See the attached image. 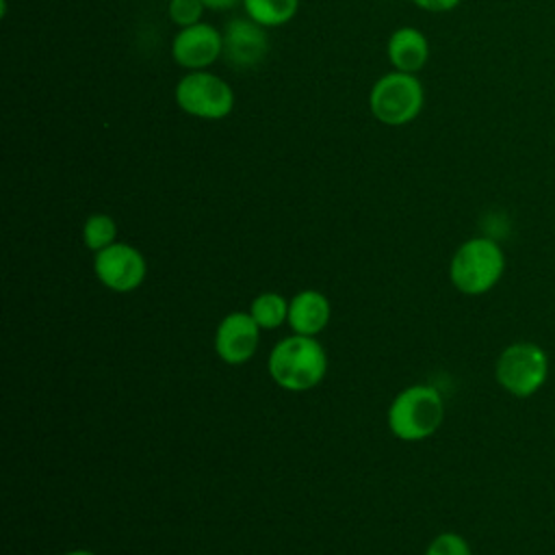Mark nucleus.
<instances>
[{"label": "nucleus", "mask_w": 555, "mask_h": 555, "mask_svg": "<svg viewBox=\"0 0 555 555\" xmlns=\"http://www.w3.org/2000/svg\"><path fill=\"white\" fill-rule=\"evenodd\" d=\"M505 251L490 236L466 238L451 256L449 280L462 295L479 297L490 293L505 273Z\"/></svg>", "instance_id": "obj_2"}, {"label": "nucleus", "mask_w": 555, "mask_h": 555, "mask_svg": "<svg viewBox=\"0 0 555 555\" xmlns=\"http://www.w3.org/2000/svg\"><path fill=\"white\" fill-rule=\"evenodd\" d=\"M63 555H98V553H93V551H87V548H72V551L63 553Z\"/></svg>", "instance_id": "obj_20"}, {"label": "nucleus", "mask_w": 555, "mask_h": 555, "mask_svg": "<svg viewBox=\"0 0 555 555\" xmlns=\"http://www.w3.org/2000/svg\"><path fill=\"white\" fill-rule=\"evenodd\" d=\"M206 7L202 4V0H167V15L171 20V24H176L178 28H186L193 26L197 22H204Z\"/></svg>", "instance_id": "obj_16"}, {"label": "nucleus", "mask_w": 555, "mask_h": 555, "mask_svg": "<svg viewBox=\"0 0 555 555\" xmlns=\"http://www.w3.org/2000/svg\"><path fill=\"white\" fill-rule=\"evenodd\" d=\"M269 52L267 28L254 20L232 17L223 26V59L236 69H251L264 61Z\"/></svg>", "instance_id": "obj_10"}, {"label": "nucleus", "mask_w": 555, "mask_h": 555, "mask_svg": "<svg viewBox=\"0 0 555 555\" xmlns=\"http://www.w3.org/2000/svg\"><path fill=\"white\" fill-rule=\"evenodd\" d=\"M93 273L108 291L132 293L145 280L147 262L134 245L115 241L113 245L93 254Z\"/></svg>", "instance_id": "obj_7"}, {"label": "nucleus", "mask_w": 555, "mask_h": 555, "mask_svg": "<svg viewBox=\"0 0 555 555\" xmlns=\"http://www.w3.org/2000/svg\"><path fill=\"white\" fill-rule=\"evenodd\" d=\"M551 360L542 345L533 340H514L501 349L494 362L496 384L516 399L533 397L548 379Z\"/></svg>", "instance_id": "obj_5"}, {"label": "nucleus", "mask_w": 555, "mask_h": 555, "mask_svg": "<svg viewBox=\"0 0 555 555\" xmlns=\"http://www.w3.org/2000/svg\"><path fill=\"white\" fill-rule=\"evenodd\" d=\"M425 555H473V548L464 535L455 531H442L427 544Z\"/></svg>", "instance_id": "obj_17"}, {"label": "nucleus", "mask_w": 555, "mask_h": 555, "mask_svg": "<svg viewBox=\"0 0 555 555\" xmlns=\"http://www.w3.org/2000/svg\"><path fill=\"white\" fill-rule=\"evenodd\" d=\"M410 2L429 13H447V11H453L455 7H460L462 0H410Z\"/></svg>", "instance_id": "obj_18"}, {"label": "nucleus", "mask_w": 555, "mask_h": 555, "mask_svg": "<svg viewBox=\"0 0 555 555\" xmlns=\"http://www.w3.org/2000/svg\"><path fill=\"white\" fill-rule=\"evenodd\" d=\"M267 369L280 388L306 392L323 382L327 373V353L314 336L293 334L271 349Z\"/></svg>", "instance_id": "obj_1"}, {"label": "nucleus", "mask_w": 555, "mask_h": 555, "mask_svg": "<svg viewBox=\"0 0 555 555\" xmlns=\"http://www.w3.org/2000/svg\"><path fill=\"white\" fill-rule=\"evenodd\" d=\"M425 106V89L416 74L386 72L369 91V111L384 126H408Z\"/></svg>", "instance_id": "obj_4"}, {"label": "nucleus", "mask_w": 555, "mask_h": 555, "mask_svg": "<svg viewBox=\"0 0 555 555\" xmlns=\"http://www.w3.org/2000/svg\"><path fill=\"white\" fill-rule=\"evenodd\" d=\"M386 54L392 69L418 74L429 61V41L416 26H399L390 33Z\"/></svg>", "instance_id": "obj_12"}, {"label": "nucleus", "mask_w": 555, "mask_h": 555, "mask_svg": "<svg viewBox=\"0 0 555 555\" xmlns=\"http://www.w3.org/2000/svg\"><path fill=\"white\" fill-rule=\"evenodd\" d=\"M243 11L264 28H280L295 20L299 0H243Z\"/></svg>", "instance_id": "obj_13"}, {"label": "nucleus", "mask_w": 555, "mask_h": 555, "mask_svg": "<svg viewBox=\"0 0 555 555\" xmlns=\"http://www.w3.org/2000/svg\"><path fill=\"white\" fill-rule=\"evenodd\" d=\"M260 327L249 312H230L225 314L215 332V351L217 356L232 366L249 362L260 343Z\"/></svg>", "instance_id": "obj_9"}, {"label": "nucleus", "mask_w": 555, "mask_h": 555, "mask_svg": "<svg viewBox=\"0 0 555 555\" xmlns=\"http://www.w3.org/2000/svg\"><path fill=\"white\" fill-rule=\"evenodd\" d=\"M117 241V221L106 212H93L82 223V243L93 254Z\"/></svg>", "instance_id": "obj_15"}, {"label": "nucleus", "mask_w": 555, "mask_h": 555, "mask_svg": "<svg viewBox=\"0 0 555 555\" xmlns=\"http://www.w3.org/2000/svg\"><path fill=\"white\" fill-rule=\"evenodd\" d=\"M249 314L260 330H275L288 321V299L273 291L260 293L251 299Z\"/></svg>", "instance_id": "obj_14"}, {"label": "nucleus", "mask_w": 555, "mask_h": 555, "mask_svg": "<svg viewBox=\"0 0 555 555\" xmlns=\"http://www.w3.org/2000/svg\"><path fill=\"white\" fill-rule=\"evenodd\" d=\"M173 100L182 113L204 121L225 119L236 104L230 82L210 69L186 72L173 87Z\"/></svg>", "instance_id": "obj_6"}, {"label": "nucleus", "mask_w": 555, "mask_h": 555, "mask_svg": "<svg viewBox=\"0 0 555 555\" xmlns=\"http://www.w3.org/2000/svg\"><path fill=\"white\" fill-rule=\"evenodd\" d=\"M223 56V30L208 22L178 28L171 39V59L186 72L208 69Z\"/></svg>", "instance_id": "obj_8"}, {"label": "nucleus", "mask_w": 555, "mask_h": 555, "mask_svg": "<svg viewBox=\"0 0 555 555\" xmlns=\"http://www.w3.org/2000/svg\"><path fill=\"white\" fill-rule=\"evenodd\" d=\"M202 4L206 7V11H230L243 4V0H202Z\"/></svg>", "instance_id": "obj_19"}, {"label": "nucleus", "mask_w": 555, "mask_h": 555, "mask_svg": "<svg viewBox=\"0 0 555 555\" xmlns=\"http://www.w3.org/2000/svg\"><path fill=\"white\" fill-rule=\"evenodd\" d=\"M386 421L388 429L399 440H425L434 436L444 421V399L436 386L412 384L390 401Z\"/></svg>", "instance_id": "obj_3"}, {"label": "nucleus", "mask_w": 555, "mask_h": 555, "mask_svg": "<svg viewBox=\"0 0 555 555\" xmlns=\"http://www.w3.org/2000/svg\"><path fill=\"white\" fill-rule=\"evenodd\" d=\"M332 317L330 299L314 288L299 291L293 299H288V327L293 334L317 336L321 334Z\"/></svg>", "instance_id": "obj_11"}]
</instances>
